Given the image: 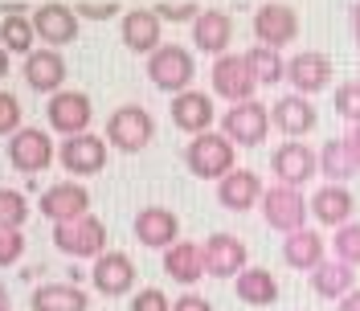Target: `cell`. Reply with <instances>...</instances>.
<instances>
[{"label": "cell", "mask_w": 360, "mask_h": 311, "mask_svg": "<svg viewBox=\"0 0 360 311\" xmlns=\"http://www.w3.org/2000/svg\"><path fill=\"white\" fill-rule=\"evenodd\" d=\"M336 258L340 262H348V267L356 270L360 267V222H348L336 229Z\"/></svg>", "instance_id": "35"}, {"label": "cell", "mask_w": 360, "mask_h": 311, "mask_svg": "<svg viewBox=\"0 0 360 311\" xmlns=\"http://www.w3.org/2000/svg\"><path fill=\"white\" fill-rule=\"evenodd\" d=\"M262 180H258V172H250V168H233L229 177L217 180V201H221V209H229V213H246V209H254L258 201H262Z\"/></svg>", "instance_id": "21"}, {"label": "cell", "mask_w": 360, "mask_h": 311, "mask_svg": "<svg viewBox=\"0 0 360 311\" xmlns=\"http://www.w3.org/2000/svg\"><path fill=\"white\" fill-rule=\"evenodd\" d=\"M25 217H29V201H25V193H17V189H0V225H4V229H21Z\"/></svg>", "instance_id": "34"}, {"label": "cell", "mask_w": 360, "mask_h": 311, "mask_svg": "<svg viewBox=\"0 0 360 311\" xmlns=\"http://www.w3.org/2000/svg\"><path fill=\"white\" fill-rule=\"evenodd\" d=\"M90 283H94L98 295H107V299L131 295V287H135V262L123 254V250H107V254H98V258H94V267H90Z\"/></svg>", "instance_id": "14"}, {"label": "cell", "mask_w": 360, "mask_h": 311, "mask_svg": "<svg viewBox=\"0 0 360 311\" xmlns=\"http://www.w3.org/2000/svg\"><path fill=\"white\" fill-rule=\"evenodd\" d=\"M287 78H291L295 94H315L332 82V58L319 49H303L287 62Z\"/></svg>", "instance_id": "20"}, {"label": "cell", "mask_w": 360, "mask_h": 311, "mask_svg": "<svg viewBox=\"0 0 360 311\" xmlns=\"http://www.w3.org/2000/svg\"><path fill=\"white\" fill-rule=\"evenodd\" d=\"M164 274L180 283V287H193L197 279L205 274V254L197 242H176L164 250Z\"/></svg>", "instance_id": "27"}, {"label": "cell", "mask_w": 360, "mask_h": 311, "mask_svg": "<svg viewBox=\"0 0 360 311\" xmlns=\"http://www.w3.org/2000/svg\"><path fill=\"white\" fill-rule=\"evenodd\" d=\"M233 164H238V152H233V144L221 132L193 135L188 148H184V168L197 180H221L233 172Z\"/></svg>", "instance_id": "1"}, {"label": "cell", "mask_w": 360, "mask_h": 311, "mask_svg": "<svg viewBox=\"0 0 360 311\" xmlns=\"http://www.w3.org/2000/svg\"><path fill=\"white\" fill-rule=\"evenodd\" d=\"M58 164L66 168L70 177H94L107 168V139L94 132H82V135H70L62 139L58 148Z\"/></svg>", "instance_id": "10"}, {"label": "cell", "mask_w": 360, "mask_h": 311, "mask_svg": "<svg viewBox=\"0 0 360 311\" xmlns=\"http://www.w3.org/2000/svg\"><path fill=\"white\" fill-rule=\"evenodd\" d=\"M266 132H270V111L258 99L233 103V107L221 115V135L233 148H258V144L266 139Z\"/></svg>", "instance_id": "3"}, {"label": "cell", "mask_w": 360, "mask_h": 311, "mask_svg": "<svg viewBox=\"0 0 360 311\" xmlns=\"http://www.w3.org/2000/svg\"><path fill=\"white\" fill-rule=\"evenodd\" d=\"M135 238L139 246H152V250H168V246L180 242V217L164 205H148L135 213Z\"/></svg>", "instance_id": "17"}, {"label": "cell", "mask_w": 360, "mask_h": 311, "mask_svg": "<svg viewBox=\"0 0 360 311\" xmlns=\"http://www.w3.org/2000/svg\"><path fill=\"white\" fill-rule=\"evenodd\" d=\"M152 135H156V119L139 103H127V107L111 111V119H107V144L119 148V152H143L152 144Z\"/></svg>", "instance_id": "2"}, {"label": "cell", "mask_w": 360, "mask_h": 311, "mask_svg": "<svg viewBox=\"0 0 360 311\" xmlns=\"http://www.w3.org/2000/svg\"><path fill=\"white\" fill-rule=\"evenodd\" d=\"M90 213V193L78 180H62V184H49L41 193V217H49L53 225L62 222H78Z\"/></svg>", "instance_id": "15"}, {"label": "cell", "mask_w": 360, "mask_h": 311, "mask_svg": "<svg viewBox=\"0 0 360 311\" xmlns=\"http://www.w3.org/2000/svg\"><path fill=\"white\" fill-rule=\"evenodd\" d=\"M283 262L291 270H307V274H311V270L323 262V238H319L315 229H295V234H287V242H283Z\"/></svg>", "instance_id": "28"}, {"label": "cell", "mask_w": 360, "mask_h": 311, "mask_svg": "<svg viewBox=\"0 0 360 311\" xmlns=\"http://www.w3.org/2000/svg\"><path fill=\"white\" fill-rule=\"evenodd\" d=\"M21 254H25V234L21 229H4V225H0V267L21 262Z\"/></svg>", "instance_id": "38"}, {"label": "cell", "mask_w": 360, "mask_h": 311, "mask_svg": "<svg viewBox=\"0 0 360 311\" xmlns=\"http://www.w3.org/2000/svg\"><path fill=\"white\" fill-rule=\"evenodd\" d=\"M315 107H311V99L307 94H283L274 107H270V123L278 127V132L287 135V139H303L307 132H315Z\"/></svg>", "instance_id": "18"}, {"label": "cell", "mask_w": 360, "mask_h": 311, "mask_svg": "<svg viewBox=\"0 0 360 311\" xmlns=\"http://www.w3.org/2000/svg\"><path fill=\"white\" fill-rule=\"evenodd\" d=\"M270 172L278 177V184H291V189H303L307 180L319 172V152H311L303 139H287L270 152Z\"/></svg>", "instance_id": "9"}, {"label": "cell", "mask_w": 360, "mask_h": 311, "mask_svg": "<svg viewBox=\"0 0 360 311\" xmlns=\"http://www.w3.org/2000/svg\"><path fill=\"white\" fill-rule=\"evenodd\" d=\"M344 144H348V152H352V160L360 164V123H356V127H352L348 135H344Z\"/></svg>", "instance_id": "43"}, {"label": "cell", "mask_w": 360, "mask_h": 311, "mask_svg": "<svg viewBox=\"0 0 360 311\" xmlns=\"http://www.w3.org/2000/svg\"><path fill=\"white\" fill-rule=\"evenodd\" d=\"M193 78H197V66H193V53L184 45H160L156 53L148 58V82L168 90V94L188 90Z\"/></svg>", "instance_id": "4"}, {"label": "cell", "mask_w": 360, "mask_h": 311, "mask_svg": "<svg viewBox=\"0 0 360 311\" xmlns=\"http://www.w3.org/2000/svg\"><path fill=\"white\" fill-rule=\"evenodd\" d=\"M0 311H13V295H8L4 283H0Z\"/></svg>", "instance_id": "46"}, {"label": "cell", "mask_w": 360, "mask_h": 311, "mask_svg": "<svg viewBox=\"0 0 360 311\" xmlns=\"http://www.w3.org/2000/svg\"><path fill=\"white\" fill-rule=\"evenodd\" d=\"M29 21H33V33L45 42V49H62L78 37V13H74V4H62V0L37 4Z\"/></svg>", "instance_id": "12"}, {"label": "cell", "mask_w": 360, "mask_h": 311, "mask_svg": "<svg viewBox=\"0 0 360 311\" xmlns=\"http://www.w3.org/2000/svg\"><path fill=\"white\" fill-rule=\"evenodd\" d=\"M152 13H156L160 21L176 25V21H197V17H201V4H197V0H160Z\"/></svg>", "instance_id": "37"}, {"label": "cell", "mask_w": 360, "mask_h": 311, "mask_svg": "<svg viewBox=\"0 0 360 311\" xmlns=\"http://www.w3.org/2000/svg\"><path fill=\"white\" fill-rule=\"evenodd\" d=\"M45 119H49V132H62L70 139V135H82L90 127L94 103H90V94H82V90H58L45 103Z\"/></svg>", "instance_id": "8"}, {"label": "cell", "mask_w": 360, "mask_h": 311, "mask_svg": "<svg viewBox=\"0 0 360 311\" xmlns=\"http://www.w3.org/2000/svg\"><path fill=\"white\" fill-rule=\"evenodd\" d=\"M74 13H78V21H82V17H90V21H107V17H119V0H78Z\"/></svg>", "instance_id": "40"}, {"label": "cell", "mask_w": 360, "mask_h": 311, "mask_svg": "<svg viewBox=\"0 0 360 311\" xmlns=\"http://www.w3.org/2000/svg\"><path fill=\"white\" fill-rule=\"evenodd\" d=\"M172 123L188 135H205L213 127V99L201 90H180L172 94Z\"/></svg>", "instance_id": "22"}, {"label": "cell", "mask_w": 360, "mask_h": 311, "mask_svg": "<svg viewBox=\"0 0 360 311\" xmlns=\"http://www.w3.org/2000/svg\"><path fill=\"white\" fill-rule=\"evenodd\" d=\"M254 37H258V45H266V49L291 45L299 37V13H295L291 4H283V0H266L254 13Z\"/></svg>", "instance_id": "11"}, {"label": "cell", "mask_w": 360, "mask_h": 311, "mask_svg": "<svg viewBox=\"0 0 360 311\" xmlns=\"http://www.w3.org/2000/svg\"><path fill=\"white\" fill-rule=\"evenodd\" d=\"M53 246L66 258H98V254H107V225L90 213L78 222H62L53 225Z\"/></svg>", "instance_id": "5"}, {"label": "cell", "mask_w": 360, "mask_h": 311, "mask_svg": "<svg viewBox=\"0 0 360 311\" xmlns=\"http://www.w3.org/2000/svg\"><path fill=\"white\" fill-rule=\"evenodd\" d=\"M238 299L250 307H270L278 299V279L262 267H246L238 274Z\"/></svg>", "instance_id": "30"}, {"label": "cell", "mask_w": 360, "mask_h": 311, "mask_svg": "<svg viewBox=\"0 0 360 311\" xmlns=\"http://www.w3.org/2000/svg\"><path fill=\"white\" fill-rule=\"evenodd\" d=\"M348 25H352V37L360 42V4H352V8H348Z\"/></svg>", "instance_id": "45"}, {"label": "cell", "mask_w": 360, "mask_h": 311, "mask_svg": "<svg viewBox=\"0 0 360 311\" xmlns=\"http://www.w3.org/2000/svg\"><path fill=\"white\" fill-rule=\"evenodd\" d=\"M201 254H205V274H213V279H238L250 262L246 242L233 238V234H213L201 246Z\"/></svg>", "instance_id": "16"}, {"label": "cell", "mask_w": 360, "mask_h": 311, "mask_svg": "<svg viewBox=\"0 0 360 311\" xmlns=\"http://www.w3.org/2000/svg\"><path fill=\"white\" fill-rule=\"evenodd\" d=\"M307 209H311L315 217L323 225H348L352 222V209H356V197L344 189V184H323V189H315V197L307 201Z\"/></svg>", "instance_id": "25"}, {"label": "cell", "mask_w": 360, "mask_h": 311, "mask_svg": "<svg viewBox=\"0 0 360 311\" xmlns=\"http://www.w3.org/2000/svg\"><path fill=\"white\" fill-rule=\"evenodd\" d=\"M233 42V21H229V13L221 8H201V17L193 21V45L201 49V53H213V58H221L225 49Z\"/></svg>", "instance_id": "23"}, {"label": "cell", "mask_w": 360, "mask_h": 311, "mask_svg": "<svg viewBox=\"0 0 360 311\" xmlns=\"http://www.w3.org/2000/svg\"><path fill=\"white\" fill-rule=\"evenodd\" d=\"M262 217H266L270 229H278V234H295V229H303L307 222V197L291 189V184H270L266 193H262Z\"/></svg>", "instance_id": "6"}, {"label": "cell", "mask_w": 360, "mask_h": 311, "mask_svg": "<svg viewBox=\"0 0 360 311\" xmlns=\"http://www.w3.org/2000/svg\"><path fill=\"white\" fill-rule=\"evenodd\" d=\"M53 160H58V148H53L49 132H41V127H21V132L8 135V164L17 172L33 177V172H45Z\"/></svg>", "instance_id": "7"}, {"label": "cell", "mask_w": 360, "mask_h": 311, "mask_svg": "<svg viewBox=\"0 0 360 311\" xmlns=\"http://www.w3.org/2000/svg\"><path fill=\"white\" fill-rule=\"evenodd\" d=\"M209 78H213V90H217L221 99H229V103L254 99V87H258L246 53H221V58L213 62V70H209Z\"/></svg>", "instance_id": "13"}, {"label": "cell", "mask_w": 360, "mask_h": 311, "mask_svg": "<svg viewBox=\"0 0 360 311\" xmlns=\"http://www.w3.org/2000/svg\"><path fill=\"white\" fill-rule=\"evenodd\" d=\"M8 132H21V103H17V94L0 90V135Z\"/></svg>", "instance_id": "39"}, {"label": "cell", "mask_w": 360, "mask_h": 311, "mask_svg": "<svg viewBox=\"0 0 360 311\" xmlns=\"http://www.w3.org/2000/svg\"><path fill=\"white\" fill-rule=\"evenodd\" d=\"M29 307L33 311H86L90 295L78 283H41L29 295Z\"/></svg>", "instance_id": "26"}, {"label": "cell", "mask_w": 360, "mask_h": 311, "mask_svg": "<svg viewBox=\"0 0 360 311\" xmlns=\"http://www.w3.org/2000/svg\"><path fill=\"white\" fill-rule=\"evenodd\" d=\"M21 74L37 94H58V90L66 87V58L58 49H33L25 58Z\"/></svg>", "instance_id": "19"}, {"label": "cell", "mask_w": 360, "mask_h": 311, "mask_svg": "<svg viewBox=\"0 0 360 311\" xmlns=\"http://www.w3.org/2000/svg\"><path fill=\"white\" fill-rule=\"evenodd\" d=\"M332 103H336L340 119H348V123L356 127V123H360V78H356V82H340Z\"/></svg>", "instance_id": "36"}, {"label": "cell", "mask_w": 360, "mask_h": 311, "mask_svg": "<svg viewBox=\"0 0 360 311\" xmlns=\"http://www.w3.org/2000/svg\"><path fill=\"white\" fill-rule=\"evenodd\" d=\"M311 291L319 299H344L348 291H356V270L348 262H319L311 270Z\"/></svg>", "instance_id": "29"}, {"label": "cell", "mask_w": 360, "mask_h": 311, "mask_svg": "<svg viewBox=\"0 0 360 311\" xmlns=\"http://www.w3.org/2000/svg\"><path fill=\"white\" fill-rule=\"evenodd\" d=\"M4 74H8V49L0 45V82H4Z\"/></svg>", "instance_id": "47"}, {"label": "cell", "mask_w": 360, "mask_h": 311, "mask_svg": "<svg viewBox=\"0 0 360 311\" xmlns=\"http://www.w3.org/2000/svg\"><path fill=\"white\" fill-rule=\"evenodd\" d=\"M131 311H172V303L160 287H143L139 295H131Z\"/></svg>", "instance_id": "41"}, {"label": "cell", "mask_w": 360, "mask_h": 311, "mask_svg": "<svg viewBox=\"0 0 360 311\" xmlns=\"http://www.w3.org/2000/svg\"><path fill=\"white\" fill-rule=\"evenodd\" d=\"M319 172L328 177V184H344V180H352L360 172V164L352 160L344 135H340V139H328V144L319 148Z\"/></svg>", "instance_id": "31"}, {"label": "cell", "mask_w": 360, "mask_h": 311, "mask_svg": "<svg viewBox=\"0 0 360 311\" xmlns=\"http://www.w3.org/2000/svg\"><path fill=\"white\" fill-rule=\"evenodd\" d=\"M246 62H250V70H254V78H258V87H274V82L287 78V62H283L278 49L254 45V49H246Z\"/></svg>", "instance_id": "33"}, {"label": "cell", "mask_w": 360, "mask_h": 311, "mask_svg": "<svg viewBox=\"0 0 360 311\" xmlns=\"http://www.w3.org/2000/svg\"><path fill=\"white\" fill-rule=\"evenodd\" d=\"M172 311H213V303L205 295H180L176 303H172Z\"/></svg>", "instance_id": "42"}, {"label": "cell", "mask_w": 360, "mask_h": 311, "mask_svg": "<svg viewBox=\"0 0 360 311\" xmlns=\"http://www.w3.org/2000/svg\"><path fill=\"white\" fill-rule=\"evenodd\" d=\"M33 42H37V33H33V21L25 17V13H4V21H0V45L8 49V53H33Z\"/></svg>", "instance_id": "32"}, {"label": "cell", "mask_w": 360, "mask_h": 311, "mask_svg": "<svg viewBox=\"0 0 360 311\" xmlns=\"http://www.w3.org/2000/svg\"><path fill=\"white\" fill-rule=\"evenodd\" d=\"M340 311H360V287H356V291H348V295L340 299Z\"/></svg>", "instance_id": "44"}, {"label": "cell", "mask_w": 360, "mask_h": 311, "mask_svg": "<svg viewBox=\"0 0 360 311\" xmlns=\"http://www.w3.org/2000/svg\"><path fill=\"white\" fill-rule=\"evenodd\" d=\"M119 33H123V45L131 49V53H156L160 45V17L152 8H131V13H123V25H119Z\"/></svg>", "instance_id": "24"}]
</instances>
